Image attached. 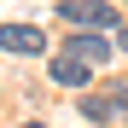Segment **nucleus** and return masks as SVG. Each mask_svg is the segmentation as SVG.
I'll return each mask as SVG.
<instances>
[{
  "label": "nucleus",
  "mask_w": 128,
  "mask_h": 128,
  "mask_svg": "<svg viewBox=\"0 0 128 128\" xmlns=\"http://www.w3.org/2000/svg\"><path fill=\"white\" fill-rule=\"evenodd\" d=\"M52 82H58V88H88V64H70V58H52Z\"/></svg>",
  "instance_id": "nucleus-5"
},
{
  "label": "nucleus",
  "mask_w": 128,
  "mask_h": 128,
  "mask_svg": "<svg viewBox=\"0 0 128 128\" xmlns=\"http://www.w3.org/2000/svg\"><path fill=\"white\" fill-rule=\"evenodd\" d=\"M58 18L76 24V29H111L116 24V6H105V0H64Z\"/></svg>",
  "instance_id": "nucleus-1"
},
{
  "label": "nucleus",
  "mask_w": 128,
  "mask_h": 128,
  "mask_svg": "<svg viewBox=\"0 0 128 128\" xmlns=\"http://www.w3.org/2000/svg\"><path fill=\"white\" fill-rule=\"evenodd\" d=\"M58 58H70V64H88V70H99V64H111V41L105 35H70L58 47Z\"/></svg>",
  "instance_id": "nucleus-2"
},
{
  "label": "nucleus",
  "mask_w": 128,
  "mask_h": 128,
  "mask_svg": "<svg viewBox=\"0 0 128 128\" xmlns=\"http://www.w3.org/2000/svg\"><path fill=\"white\" fill-rule=\"evenodd\" d=\"M122 47H128V29H122Z\"/></svg>",
  "instance_id": "nucleus-7"
},
{
  "label": "nucleus",
  "mask_w": 128,
  "mask_h": 128,
  "mask_svg": "<svg viewBox=\"0 0 128 128\" xmlns=\"http://www.w3.org/2000/svg\"><path fill=\"white\" fill-rule=\"evenodd\" d=\"M82 116H88V122H116V116H128V88H99V93H88V99H82Z\"/></svg>",
  "instance_id": "nucleus-3"
},
{
  "label": "nucleus",
  "mask_w": 128,
  "mask_h": 128,
  "mask_svg": "<svg viewBox=\"0 0 128 128\" xmlns=\"http://www.w3.org/2000/svg\"><path fill=\"white\" fill-rule=\"evenodd\" d=\"M24 128H47V122H24Z\"/></svg>",
  "instance_id": "nucleus-6"
},
{
  "label": "nucleus",
  "mask_w": 128,
  "mask_h": 128,
  "mask_svg": "<svg viewBox=\"0 0 128 128\" xmlns=\"http://www.w3.org/2000/svg\"><path fill=\"white\" fill-rule=\"evenodd\" d=\"M0 41H6V52H24V58H35L47 41H41V29H29V24H6L0 29Z\"/></svg>",
  "instance_id": "nucleus-4"
}]
</instances>
